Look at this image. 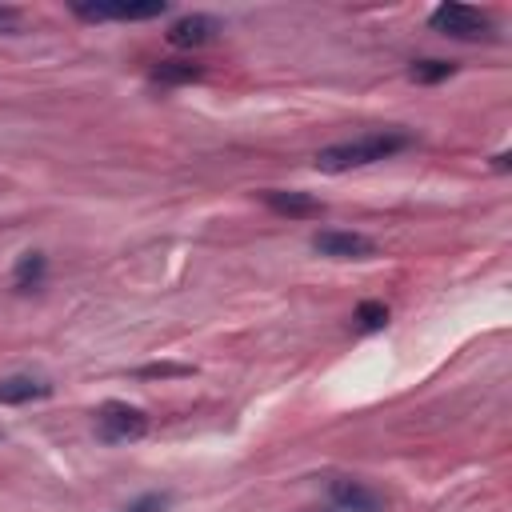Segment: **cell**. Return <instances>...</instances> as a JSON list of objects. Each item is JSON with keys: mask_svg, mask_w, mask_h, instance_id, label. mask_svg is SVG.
I'll list each match as a JSON object with an SVG mask.
<instances>
[{"mask_svg": "<svg viewBox=\"0 0 512 512\" xmlns=\"http://www.w3.org/2000/svg\"><path fill=\"white\" fill-rule=\"evenodd\" d=\"M408 144H412L408 132H364V136H356V140L328 144V148L316 156V168H320V172L364 168V164H376V160H388V156L404 152Z\"/></svg>", "mask_w": 512, "mask_h": 512, "instance_id": "6da1fadb", "label": "cell"}, {"mask_svg": "<svg viewBox=\"0 0 512 512\" xmlns=\"http://www.w3.org/2000/svg\"><path fill=\"white\" fill-rule=\"evenodd\" d=\"M144 432H148V416L140 408H132V404L112 400V404H104L96 412V436L104 444H128V440H140Z\"/></svg>", "mask_w": 512, "mask_h": 512, "instance_id": "7a4b0ae2", "label": "cell"}, {"mask_svg": "<svg viewBox=\"0 0 512 512\" xmlns=\"http://www.w3.org/2000/svg\"><path fill=\"white\" fill-rule=\"evenodd\" d=\"M432 28L444 32V36H456V40H484L492 36V20L468 4H440L432 8Z\"/></svg>", "mask_w": 512, "mask_h": 512, "instance_id": "3957f363", "label": "cell"}, {"mask_svg": "<svg viewBox=\"0 0 512 512\" xmlns=\"http://www.w3.org/2000/svg\"><path fill=\"white\" fill-rule=\"evenodd\" d=\"M328 504H332V512H388V500L352 476H340L328 484Z\"/></svg>", "mask_w": 512, "mask_h": 512, "instance_id": "277c9868", "label": "cell"}, {"mask_svg": "<svg viewBox=\"0 0 512 512\" xmlns=\"http://www.w3.org/2000/svg\"><path fill=\"white\" fill-rule=\"evenodd\" d=\"M72 12L80 20H152V16H164L168 4L164 0H148V4H72Z\"/></svg>", "mask_w": 512, "mask_h": 512, "instance_id": "5b68a950", "label": "cell"}, {"mask_svg": "<svg viewBox=\"0 0 512 512\" xmlns=\"http://www.w3.org/2000/svg\"><path fill=\"white\" fill-rule=\"evenodd\" d=\"M312 248L320 256H332V260H360V256H372V240L360 236V232H336V228H324L312 236Z\"/></svg>", "mask_w": 512, "mask_h": 512, "instance_id": "8992f818", "label": "cell"}, {"mask_svg": "<svg viewBox=\"0 0 512 512\" xmlns=\"http://www.w3.org/2000/svg\"><path fill=\"white\" fill-rule=\"evenodd\" d=\"M220 32V20L208 16V12H192V16H180L172 28H168V44L176 48H200V44H212Z\"/></svg>", "mask_w": 512, "mask_h": 512, "instance_id": "52a82bcc", "label": "cell"}, {"mask_svg": "<svg viewBox=\"0 0 512 512\" xmlns=\"http://www.w3.org/2000/svg\"><path fill=\"white\" fill-rule=\"evenodd\" d=\"M48 392H52V384L44 376H32V372H16V376L0 380V404H28V400H40Z\"/></svg>", "mask_w": 512, "mask_h": 512, "instance_id": "ba28073f", "label": "cell"}, {"mask_svg": "<svg viewBox=\"0 0 512 512\" xmlns=\"http://www.w3.org/2000/svg\"><path fill=\"white\" fill-rule=\"evenodd\" d=\"M264 204L272 208V212H280V216H320L324 212V204L316 200V196H308V192H284V188H268L264 192Z\"/></svg>", "mask_w": 512, "mask_h": 512, "instance_id": "9c48e42d", "label": "cell"}, {"mask_svg": "<svg viewBox=\"0 0 512 512\" xmlns=\"http://www.w3.org/2000/svg\"><path fill=\"white\" fill-rule=\"evenodd\" d=\"M44 272H48L44 252H24V256L16 260V268H12V288H16V292H32V288L44 284Z\"/></svg>", "mask_w": 512, "mask_h": 512, "instance_id": "30bf717a", "label": "cell"}, {"mask_svg": "<svg viewBox=\"0 0 512 512\" xmlns=\"http://www.w3.org/2000/svg\"><path fill=\"white\" fill-rule=\"evenodd\" d=\"M200 76H204V68L192 64V60H160V64L152 68V80H156V84H192V80H200Z\"/></svg>", "mask_w": 512, "mask_h": 512, "instance_id": "8fae6325", "label": "cell"}, {"mask_svg": "<svg viewBox=\"0 0 512 512\" xmlns=\"http://www.w3.org/2000/svg\"><path fill=\"white\" fill-rule=\"evenodd\" d=\"M456 68L448 64V60H416L412 68H408V76L416 80V84H440V80H448Z\"/></svg>", "mask_w": 512, "mask_h": 512, "instance_id": "7c38bea8", "label": "cell"}, {"mask_svg": "<svg viewBox=\"0 0 512 512\" xmlns=\"http://www.w3.org/2000/svg\"><path fill=\"white\" fill-rule=\"evenodd\" d=\"M356 324H360L364 332H376V328L388 324V308H384L380 300H364V304L356 308Z\"/></svg>", "mask_w": 512, "mask_h": 512, "instance_id": "4fadbf2b", "label": "cell"}, {"mask_svg": "<svg viewBox=\"0 0 512 512\" xmlns=\"http://www.w3.org/2000/svg\"><path fill=\"white\" fill-rule=\"evenodd\" d=\"M172 508V492H144L132 504H124L120 512H168Z\"/></svg>", "mask_w": 512, "mask_h": 512, "instance_id": "5bb4252c", "label": "cell"}, {"mask_svg": "<svg viewBox=\"0 0 512 512\" xmlns=\"http://www.w3.org/2000/svg\"><path fill=\"white\" fill-rule=\"evenodd\" d=\"M16 28H20V12L0 4V32H16Z\"/></svg>", "mask_w": 512, "mask_h": 512, "instance_id": "9a60e30c", "label": "cell"}, {"mask_svg": "<svg viewBox=\"0 0 512 512\" xmlns=\"http://www.w3.org/2000/svg\"><path fill=\"white\" fill-rule=\"evenodd\" d=\"M188 368H172V364H152V368H140V376H180Z\"/></svg>", "mask_w": 512, "mask_h": 512, "instance_id": "2e32d148", "label": "cell"}]
</instances>
